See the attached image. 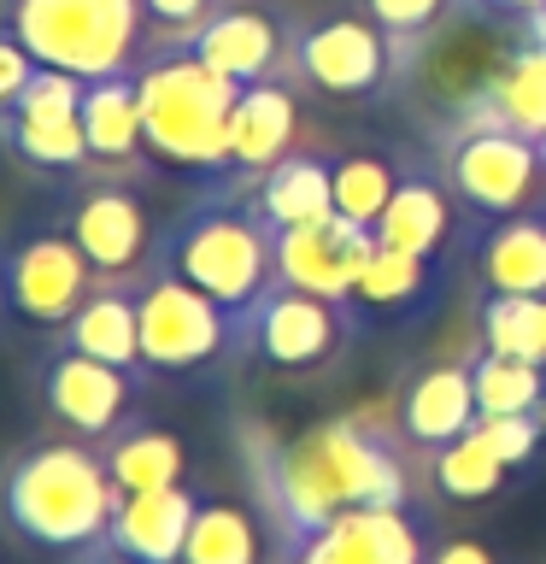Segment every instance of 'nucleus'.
Returning <instances> with one entry per match:
<instances>
[{"label": "nucleus", "instance_id": "obj_1", "mask_svg": "<svg viewBox=\"0 0 546 564\" xmlns=\"http://www.w3.org/2000/svg\"><path fill=\"white\" fill-rule=\"evenodd\" d=\"M247 476L259 518L276 535V558L294 553L312 529L347 506H412V470L387 430L364 417H329L317 430L276 441L271 430H241Z\"/></svg>", "mask_w": 546, "mask_h": 564}, {"label": "nucleus", "instance_id": "obj_2", "mask_svg": "<svg viewBox=\"0 0 546 564\" xmlns=\"http://www.w3.org/2000/svg\"><path fill=\"white\" fill-rule=\"evenodd\" d=\"M153 264L171 276L194 282L200 294H211L223 312L241 317L271 294L276 282V253H271V224L259 218L253 188H206V200H194L165 236L153 241Z\"/></svg>", "mask_w": 546, "mask_h": 564}, {"label": "nucleus", "instance_id": "obj_3", "mask_svg": "<svg viewBox=\"0 0 546 564\" xmlns=\"http://www.w3.org/2000/svg\"><path fill=\"white\" fill-rule=\"evenodd\" d=\"M118 482L106 458L83 441H35L0 470V511L12 535L47 553H88L106 541L118 511Z\"/></svg>", "mask_w": 546, "mask_h": 564}, {"label": "nucleus", "instance_id": "obj_4", "mask_svg": "<svg viewBox=\"0 0 546 564\" xmlns=\"http://www.w3.org/2000/svg\"><path fill=\"white\" fill-rule=\"evenodd\" d=\"M148 153L183 171H229V106L241 88L218 77L188 42L148 47L135 59Z\"/></svg>", "mask_w": 546, "mask_h": 564}, {"label": "nucleus", "instance_id": "obj_5", "mask_svg": "<svg viewBox=\"0 0 546 564\" xmlns=\"http://www.w3.org/2000/svg\"><path fill=\"white\" fill-rule=\"evenodd\" d=\"M7 24L35 65L70 70V77H112L135 70L148 7L141 0H7Z\"/></svg>", "mask_w": 546, "mask_h": 564}, {"label": "nucleus", "instance_id": "obj_6", "mask_svg": "<svg viewBox=\"0 0 546 564\" xmlns=\"http://www.w3.org/2000/svg\"><path fill=\"white\" fill-rule=\"evenodd\" d=\"M435 171L447 176L452 200L476 212V218H511L535 200V188L546 183L535 141L517 130H500V123L482 118H458L435 135Z\"/></svg>", "mask_w": 546, "mask_h": 564}, {"label": "nucleus", "instance_id": "obj_7", "mask_svg": "<svg viewBox=\"0 0 546 564\" xmlns=\"http://www.w3.org/2000/svg\"><path fill=\"white\" fill-rule=\"evenodd\" d=\"M135 324H141V365L148 370H206L218 359H241L236 312H223L194 282L159 271L135 276Z\"/></svg>", "mask_w": 546, "mask_h": 564}, {"label": "nucleus", "instance_id": "obj_8", "mask_svg": "<svg viewBox=\"0 0 546 564\" xmlns=\"http://www.w3.org/2000/svg\"><path fill=\"white\" fill-rule=\"evenodd\" d=\"M347 329H359V306H335V300H317L306 289L271 282V294L241 317L236 347L241 359H264L276 370H312L335 359Z\"/></svg>", "mask_w": 546, "mask_h": 564}, {"label": "nucleus", "instance_id": "obj_9", "mask_svg": "<svg viewBox=\"0 0 546 564\" xmlns=\"http://www.w3.org/2000/svg\"><path fill=\"white\" fill-rule=\"evenodd\" d=\"M95 264L70 241V229H42L0 253V300L30 324H65L95 294Z\"/></svg>", "mask_w": 546, "mask_h": 564}, {"label": "nucleus", "instance_id": "obj_10", "mask_svg": "<svg viewBox=\"0 0 546 564\" xmlns=\"http://www.w3.org/2000/svg\"><path fill=\"white\" fill-rule=\"evenodd\" d=\"M83 83L70 70L35 65L30 88L18 95V106L0 118V141L35 171H77L88 165V141H83Z\"/></svg>", "mask_w": 546, "mask_h": 564}, {"label": "nucleus", "instance_id": "obj_11", "mask_svg": "<svg viewBox=\"0 0 546 564\" xmlns=\"http://www.w3.org/2000/svg\"><path fill=\"white\" fill-rule=\"evenodd\" d=\"M271 253H276V282L306 289L317 300H335V306H352L364 259L376 253V229L347 224L341 212H329L317 224L271 229Z\"/></svg>", "mask_w": 546, "mask_h": 564}, {"label": "nucleus", "instance_id": "obj_12", "mask_svg": "<svg viewBox=\"0 0 546 564\" xmlns=\"http://www.w3.org/2000/svg\"><path fill=\"white\" fill-rule=\"evenodd\" d=\"M294 77L341 100H364L394 83V53L370 18H317L294 30Z\"/></svg>", "mask_w": 546, "mask_h": 564}, {"label": "nucleus", "instance_id": "obj_13", "mask_svg": "<svg viewBox=\"0 0 546 564\" xmlns=\"http://www.w3.org/2000/svg\"><path fill=\"white\" fill-rule=\"evenodd\" d=\"M188 47L236 88L271 83V77L276 83H299L294 77V30H282L271 12L247 7V0H223V7L188 35Z\"/></svg>", "mask_w": 546, "mask_h": 564}, {"label": "nucleus", "instance_id": "obj_14", "mask_svg": "<svg viewBox=\"0 0 546 564\" xmlns=\"http://www.w3.org/2000/svg\"><path fill=\"white\" fill-rule=\"evenodd\" d=\"M423 558H429V541H423L412 506H347L276 564H423Z\"/></svg>", "mask_w": 546, "mask_h": 564}, {"label": "nucleus", "instance_id": "obj_15", "mask_svg": "<svg viewBox=\"0 0 546 564\" xmlns=\"http://www.w3.org/2000/svg\"><path fill=\"white\" fill-rule=\"evenodd\" d=\"M135 394V370H118L106 359H88L77 347H59L42 365V405L65 430H77L83 441H106L130 412Z\"/></svg>", "mask_w": 546, "mask_h": 564}, {"label": "nucleus", "instance_id": "obj_16", "mask_svg": "<svg viewBox=\"0 0 546 564\" xmlns=\"http://www.w3.org/2000/svg\"><path fill=\"white\" fill-rule=\"evenodd\" d=\"M70 241L83 247V259L95 264V276H130L148 259V206L135 200V188L123 183H95L70 206Z\"/></svg>", "mask_w": 546, "mask_h": 564}, {"label": "nucleus", "instance_id": "obj_17", "mask_svg": "<svg viewBox=\"0 0 546 564\" xmlns=\"http://www.w3.org/2000/svg\"><path fill=\"white\" fill-rule=\"evenodd\" d=\"M452 236H458V206H452L447 176L435 165H423V159H400V183H394L387 212L376 218V241L400 247V253L447 259Z\"/></svg>", "mask_w": 546, "mask_h": 564}, {"label": "nucleus", "instance_id": "obj_18", "mask_svg": "<svg viewBox=\"0 0 546 564\" xmlns=\"http://www.w3.org/2000/svg\"><path fill=\"white\" fill-rule=\"evenodd\" d=\"M200 500L176 482V488H153V494H123L112 523H106V553H123L135 564H183V541Z\"/></svg>", "mask_w": 546, "mask_h": 564}, {"label": "nucleus", "instance_id": "obj_19", "mask_svg": "<svg viewBox=\"0 0 546 564\" xmlns=\"http://www.w3.org/2000/svg\"><path fill=\"white\" fill-rule=\"evenodd\" d=\"M294 83H247L229 106V171L236 183H253L282 153H294Z\"/></svg>", "mask_w": 546, "mask_h": 564}, {"label": "nucleus", "instance_id": "obj_20", "mask_svg": "<svg viewBox=\"0 0 546 564\" xmlns=\"http://www.w3.org/2000/svg\"><path fill=\"white\" fill-rule=\"evenodd\" d=\"M476 417H482V405H476L470 365H423L400 394V435L423 453L470 435Z\"/></svg>", "mask_w": 546, "mask_h": 564}, {"label": "nucleus", "instance_id": "obj_21", "mask_svg": "<svg viewBox=\"0 0 546 564\" xmlns=\"http://www.w3.org/2000/svg\"><path fill=\"white\" fill-rule=\"evenodd\" d=\"M476 276L488 294L546 300V200L488 224L482 247H476Z\"/></svg>", "mask_w": 546, "mask_h": 564}, {"label": "nucleus", "instance_id": "obj_22", "mask_svg": "<svg viewBox=\"0 0 546 564\" xmlns=\"http://www.w3.org/2000/svg\"><path fill=\"white\" fill-rule=\"evenodd\" d=\"M458 118H482L517 135H546V47L540 42H517L505 53V65L458 106Z\"/></svg>", "mask_w": 546, "mask_h": 564}, {"label": "nucleus", "instance_id": "obj_23", "mask_svg": "<svg viewBox=\"0 0 546 564\" xmlns=\"http://www.w3.org/2000/svg\"><path fill=\"white\" fill-rule=\"evenodd\" d=\"M447 294V259H429V253H400V247H382L364 259V276H359V294L352 306L359 312H376V317H429Z\"/></svg>", "mask_w": 546, "mask_h": 564}, {"label": "nucleus", "instance_id": "obj_24", "mask_svg": "<svg viewBox=\"0 0 546 564\" xmlns=\"http://www.w3.org/2000/svg\"><path fill=\"white\" fill-rule=\"evenodd\" d=\"M59 335H65V347L88 352V359H106L118 370H148V365H141L135 282H123V276H100L95 294H88L83 306L59 324Z\"/></svg>", "mask_w": 546, "mask_h": 564}, {"label": "nucleus", "instance_id": "obj_25", "mask_svg": "<svg viewBox=\"0 0 546 564\" xmlns=\"http://www.w3.org/2000/svg\"><path fill=\"white\" fill-rule=\"evenodd\" d=\"M253 206L271 229H294V224H317L335 212V159L294 148L282 153L271 171L253 176Z\"/></svg>", "mask_w": 546, "mask_h": 564}, {"label": "nucleus", "instance_id": "obj_26", "mask_svg": "<svg viewBox=\"0 0 546 564\" xmlns=\"http://www.w3.org/2000/svg\"><path fill=\"white\" fill-rule=\"evenodd\" d=\"M83 141L95 165H135V153L148 148L141 130V88L135 70H112V77H88L83 83Z\"/></svg>", "mask_w": 546, "mask_h": 564}, {"label": "nucleus", "instance_id": "obj_27", "mask_svg": "<svg viewBox=\"0 0 546 564\" xmlns=\"http://www.w3.org/2000/svg\"><path fill=\"white\" fill-rule=\"evenodd\" d=\"M106 470H112L118 494H153V488H176L183 482V441L171 430H159V423H118L112 435H106Z\"/></svg>", "mask_w": 546, "mask_h": 564}, {"label": "nucleus", "instance_id": "obj_28", "mask_svg": "<svg viewBox=\"0 0 546 564\" xmlns=\"http://www.w3.org/2000/svg\"><path fill=\"white\" fill-rule=\"evenodd\" d=\"M264 541L247 506H223V500H200L183 541V564H259Z\"/></svg>", "mask_w": 546, "mask_h": 564}, {"label": "nucleus", "instance_id": "obj_29", "mask_svg": "<svg viewBox=\"0 0 546 564\" xmlns=\"http://www.w3.org/2000/svg\"><path fill=\"white\" fill-rule=\"evenodd\" d=\"M394 183H400V159L382 153V148H352L335 159V212L347 224H364L376 229V218L394 200Z\"/></svg>", "mask_w": 546, "mask_h": 564}, {"label": "nucleus", "instance_id": "obj_30", "mask_svg": "<svg viewBox=\"0 0 546 564\" xmlns=\"http://www.w3.org/2000/svg\"><path fill=\"white\" fill-rule=\"evenodd\" d=\"M511 476H517V470L500 465L476 430L429 453V482H435L440 500H493V494H500Z\"/></svg>", "mask_w": 546, "mask_h": 564}, {"label": "nucleus", "instance_id": "obj_31", "mask_svg": "<svg viewBox=\"0 0 546 564\" xmlns=\"http://www.w3.org/2000/svg\"><path fill=\"white\" fill-rule=\"evenodd\" d=\"M470 382H476V405H482V417L546 412V365H535V359L476 352V359H470Z\"/></svg>", "mask_w": 546, "mask_h": 564}, {"label": "nucleus", "instance_id": "obj_32", "mask_svg": "<svg viewBox=\"0 0 546 564\" xmlns=\"http://www.w3.org/2000/svg\"><path fill=\"white\" fill-rule=\"evenodd\" d=\"M476 329H482V352L546 365V306L535 294H488L476 312Z\"/></svg>", "mask_w": 546, "mask_h": 564}, {"label": "nucleus", "instance_id": "obj_33", "mask_svg": "<svg viewBox=\"0 0 546 564\" xmlns=\"http://www.w3.org/2000/svg\"><path fill=\"white\" fill-rule=\"evenodd\" d=\"M458 0H364V18L387 35V53H394V83L405 77V65L423 53V42L447 24V12Z\"/></svg>", "mask_w": 546, "mask_h": 564}, {"label": "nucleus", "instance_id": "obj_34", "mask_svg": "<svg viewBox=\"0 0 546 564\" xmlns=\"http://www.w3.org/2000/svg\"><path fill=\"white\" fill-rule=\"evenodd\" d=\"M476 435L488 441V453L511 470L540 465L546 453V412H505V417H476Z\"/></svg>", "mask_w": 546, "mask_h": 564}, {"label": "nucleus", "instance_id": "obj_35", "mask_svg": "<svg viewBox=\"0 0 546 564\" xmlns=\"http://www.w3.org/2000/svg\"><path fill=\"white\" fill-rule=\"evenodd\" d=\"M141 7H148V18L171 35V42H188V35L200 30L223 0H141Z\"/></svg>", "mask_w": 546, "mask_h": 564}, {"label": "nucleus", "instance_id": "obj_36", "mask_svg": "<svg viewBox=\"0 0 546 564\" xmlns=\"http://www.w3.org/2000/svg\"><path fill=\"white\" fill-rule=\"evenodd\" d=\"M30 77H35V59L24 53V42H18V35L0 24V118L18 106V95L30 88Z\"/></svg>", "mask_w": 546, "mask_h": 564}, {"label": "nucleus", "instance_id": "obj_37", "mask_svg": "<svg viewBox=\"0 0 546 564\" xmlns=\"http://www.w3.org/2000/svg\"><path fill=\"white\" fill-rule=\"evenodd\" d=\"M423 564H500V558H493V546L476 541V535H447V541L429 546V558H423Z\"/></svg>", "mask_w": 546, "mask_h": 564}, {"label": "nucleus", "instance_id": "obj_38", "mask_svg": "<svg viewBox=\"0 0 546 564\" xmlns=\"http://www.w3.org/2000/svg\"><path fill=\"white\" fill-rule=\"evenodd\" d=\"M458 7H470V12H500V18H511V24H523V18L546 12V0H458Z\"/></svg>", "mask_w": 546, "mask_h": 564}, {"label": "nucleus", "instance_id": "obj_39", "mask_svg": "<svg viewBox=\"0 0 546 564\" xmlns=\"http://www.w3.org/2000/svg\"><path fill=\"white\" fill-rule=\"evenodd\" d=\"M83 564H135V558H123V553H106V546H88Z\"/></svg>", "mask_w": 546, "mask_h": 564}, {"label": "nucleus", "instance_id": "obj_40", "mask_svg": "<svg viewBox=\"0 0 546 564\" xmlns=\"http://www.w3.org/2000/svg\"><path fill=\"white\" fill-rule=\"evenodd\" d=\"M535 153H540V171H546V135H535Z\"/></svg>", "mask_w": 546, "mask_h": 564}, {"label": "nucleus", "instance_id": "obj_41", "mask_svg": "<svg viewBox=\"0 0 546 564\" xmlns=\"http://www.w3.org/2000/svg\"><path fill=\"white\" fill-rule=\"evenodd\" d=\"M540 306H546V300H540Z\"/></svg>", "mask_w": 546, "mask_h": 564}]
</instances>
